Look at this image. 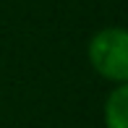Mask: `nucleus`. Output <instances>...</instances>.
<instances>
[{"mask_svg": "<svg viewBox=\"0 0 128 128\" xmlns=\"http://www.w3.org/2000/svg\"><path fill=\"white\" fill-rule=\"evenodd\" d=\"M104 128H128V84L110 92L104 102Z\"/></svg>", "mask_w": 128, "mask_h": 128, "instance_id": "f03ea898", "label": "nucleus"}, {"mask_svg": "<svg viewBox=\"0 0 128 128\" xmlns=\"http://www.w3.org/2000/svg\"><path fill=\"white\" fill-rule=\"evenodd\" d=\"M89 63L102 78L128 84V29L107 26L89 42Z\"/></svg>", "mask_w": 128, "mask_h": 128, "instance_id": "f257e3e1", "label": "nucleus"}]
</instances>
